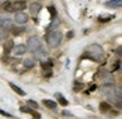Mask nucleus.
Wrapping results in <instances>:
<instances>
[{
  "label": "nucleus",
  "mask_w": 122,
  "mask_h": 119,
  "mask_svg": "<svg viewBox=\"0 0 122 119\" xmlns=\"http://www.w3.org/2000/svg\"><path fill=\"white\" fill-rule=\"evenodd\" d=\"M44 105L49 108V109H56L58 108V104L55 101H52V99H44Z\"/></svg>",
  "instance_id": "nucleus-13"
},
{
  "label": "nucleus",
  "mask_w": 122,
  "mask_h": 119,
  "mask_svg": "<svg viewBox=\"0 0 122 119\" xmlns=\"http://www.w3.org/2000/svg\"><path fill=\"white\" fill-rule=\"evenodd\" d=\"M117 55H118V56H122V48L121 49H117Z\"/></svg>",
  "instance_id": "nucleus-29"
},
{
  "label": "nucleus",
  "mask_w": 122,
  "mask_h": 119,
  "mask_svg": "<svg viewBox=\"0 0 122 119\" xmlns=\"http://www.w3.org/2000/svg\"><path fill=\"white\" fill-rule=\"evenodd\" d=\"M41 9H42V4H41V3H38V1L31 3V6H30V11H31V14H32L34 17H37V15H38V13L41 11Z\"/></svg>",
  "instance_id": "nucleus-8"
},
{
  "label": "nucleus",
  "mask_w": 122,
  "mask_h": 119,
  "mask_svg": "<svg viewBox=\"0 0 122 119\" xmlns=\"http://www.w3.org/2000/svg\"><path fill=\"white\" fill-rule=\"evenodd\" d=\"M48 58V52L44 50L42 48L38 49L37 52H34V59L35 60H41V62H45V59Z\"/></svg>",
  "instance_id": "nucleus-6"
},
{
  "label": "nucleus",
  "mask_w": 122,
  "mask_h": 119,
  "mask_svg": "<svg viewBox=\"0 0 122 119\" xmlns=\"http://www.w3.org/2000/svg\"><path fill=\"white\" fill-rule=\"evenodd\" d=\"M27 7V3L24 0H17V1H4L3 9L9 13H20Z\"/></svg>",
  "instance_id": "nucleus-2"
},
{
  "label": "nucleus",
  "mask_w": 122,
  "mask_h": 119,
  "mask_svg": "<svg viewBox=\"0 0 122 119\" xmlns=\"http://www.w3.org/2000/svg\"><path fill=\"white\" fill-rule=\"evenodd\" d=\"M28 14L24 11H20V13H15V17H14V21L17 24H20V25H23V24H25L27 21H28Z\"/></svg>",
  "instance_id": "nucleus-5"
},
{
  "label": "nucleus",
  "mask_w": 122,
  "mask_h": 119,
  "mask_svg": "<svg viewBox=\"0 0 122 119\" xmlns=\"http://www.w3.org/2000/svg\"><path fill=\"white\" fill-rule=\"evenodd\" d=\"M58 25H59V20H58V18H53L52 24H51L48 28H46V31H48V32H49V31H53V28H56Z\"/></svg>",
  "instance_id": "nucleus-17"
},
{
  "label": "nucleus",
  "mask_w": 122,
  "mask_h": 119,
  "mask_svg": "<svg viewBox=\"0 0 122 119\" xmlns=\"http://www.w3.org/2000/svg\"><path fill=\"white\" fill-rule=\"evenodd\" d=\"M100 109L104 111V112H107V111L111 109V105L108 104V102H101V104H100Z\"/></svg>",
  "instance_id": "nucleus-19"
},
{
  "label": "nucleus",
  "mask_w": 122,
  "mask_h": 119,
  "mask_svg": "<svg viewBox=\"0 0 122 119\" xmlns=\"http://www.w3.org/2000/svg\"><path fill=\"white\" fill-rule=\"evenodd\" d=\"M105 7H108V9L122 7V0H108V1H105Z\"/></svg>",
  "instance_id": "nucleus-9"
},
{
  "label": "nucleus",
  "mask_w": 122,
  "mask_h": 119,
  "mask_svg": "<svg viewBox=\"0 0 122 119\" xmlns=\"http://www.w3.org/2000/svg\"><path fill=\"white\" fill-rule=\"evenodd\" d=\"M7 36H9V30H4V28L0 27V41L1 39H6Z\"/></svg>",
  "instance_id": "nucleus-18"
},
{
  "label": "nucleus",
  "mask_w": 122,
  "mask_h": 119,
  "mask_svg": "<svg viewBox=\"0 0 122 119\" xmlns=\"http://www.w3.org/2000/svg\"><path fill=\"white\" fill-rule=\"evenodd\" d=\"M23 64H24L25 69H32V67L35 66V59H34V58H27V59L23 62Z\"/></svg>",
  "instance_id": "nucleus-11"
},
{
  "label": "nucleus",
  "mask_w": 122,
  "mask_h": 119,
  "mask_svg": "<svg viewBox=\"0 0 122 119\" xmlns=\"http://www.w3.org/2000/svg\"><path fill=\"white\" fill-rule=\"evenodd\" d=\"M112 18H114V15H112V14L100 15V17H98V21H100V23H107V21H110V20H112Z\"/></svg>",
  "instance_id": "nucleus-16"
},
{
  "label": "nucleus",
  "mask_w": 122,
  "mask_h": 119,
  "mask_svg": "<svg viewBox=\"0 0 122 119\" xmlns=\"http://www.w3.org/2000/svg\"><path fill=\"white\" fill-rule=\"evenodd\" d=\"M112 94H114V97L117 99H122V87H115L114 91H112Z\"/></svg>",
  "instance_id": "nucleus-15"
},
{
  "label": "nucleus",
  "mask_w": 122,
  "mask_h": 119,
  "mask_svg": "<svg viewBox=\"0 0 122 119\" xmlns=\"http://www.w3.org/2000/svg\"><path fill=\"white\" fill-rule=\"evenodd\" d=\"M56 97L59 98V102H61L63 107H66V105H67V101H66V99L63 98V95H62V94H59V93H58V94H56Z\"/></svg>",
  "instance_id": "nucleus-20"
},
{
  "label": "nucleus",
  "mask_w": 122,
  "mask_h": 119,
  "mask_svg": "<svg viewBox=\"0 0 122 119\" xmlns=\"http://www.w3.org/2000/svg\"><path fill=\"white\" fill-rule=\"evenodd\" d=\"M27 104H28L30 107H32V108H35V109H38V104L35 102V101H32V99H28V101H27Z\"/></svg>",
  "instance_id": "nucleus-22"
},
{
  "label": "nucleus",
  "mask_w": 122,
  "mask_h": 119,
  "mask_svg": "<svg viewBox=\"0 0 122 119\" xmlns=\"http://www.w3.org/2000/svg\"><path fill=\"white\" fill-rule=\"evenodd\" d=\"M119 70L122 71V62H121V66H119Z\"/></svg>",
  "instance_id": "nucleus-31"
},
{
  "label": "nucleus",
  "mask_w": 122,
  "mask_h": 119,
  "mask_svg": "<svg viewBox=\"0 0 122 119\" xmlns=\"http://www.w3.org/2000/svg\"><path fill=\"white\" fill-rule=\"evenodd\" d=\"M13 48H14V44H13V41H7V42H4L3 50H4V53H6V55H9V53H11Z\"/></svg>",
  "instance_id": "nucleus-12"
},
{
  "label": "nucleus",
  "mask_w": 122,
  "mask_h": 119,
  "mask_svg": "<svg viewBox=\"0 0 122 119\" xmlns=\"http://www.w3.org/2000/svg\"><path fill=\"white\" fill-rule=\"evenodd\" d=\"M0 114H1V115H4V116H7V118H13V115H10V114H7V112H4L3 109H0Z\"/></svg>",
  "instance_id": "nucleus-27"
},
{
  "label": "nucleus",
  "mask_w": 122,
  "mask_h": 119,
  "mask_svg": "<svg viewBox=\"0 0 122 119\" xmlns=\"http://www.w3.org/2000/svg\"><path fill=\"white\" fill-rule=\"evenodd\" d=\"M0 27L4 30H13V21L9 18H1L0 20Z\"/></svg>",
  "instance_id": "nucleus-10"
},
{
  "label": "nucleus",
  "mask_w": 122,
  "mask_h": 119,
  "mask_svg": "<svg viewBox=\"0 0 122 119\" xmlns=\"http://www.w3.org/2000/svg\"><path fill=\"white\" fill-rule=\"evenodd\" d=\"M117 108H119V109H122V99H119V101H117Z\"/></svg>",
  "instance_id": "nucleus-28"
},
{
  "label": "nucleus",
  "mask_w": 122,
  "mask_h": 119,
  "mask_svg": "<svg viewBox=\"0 0 122 119\" xmlns=\"http://www.w3.org/2000/svg\"><path fill=\"white\" fill-rule=\"evenodd\" d=\"M49 11H51V14H52V17H53V18H56V13H55V7H52V6H51V7H49Z\"/></svg>",
  "instance_id": "nucleus-25"
},
{
  "label": "nucleus",
  "mask_w": 122,
  "mask_h": 119,
  "mask_svg": "<svg viewBox=\"0 0 122 119\" xmlns=\"http://www.w3.org/2000/svg\"><path fill=\"white\" fill-rule=\"evenodd\" d=\"M62 38H63L62 32L56 31V30L49 31L48 34H46V44L51 48H56V46H59V44L62 42Z\"/></svg>",
  "instance_id": "nucleus-3"
},
{
  "label": "nucleus",
  "mask_w": 122,
  "mask_h": 119,
  "mask_svg": "<svg viewBox=\"0 0 122 119\" xmlns=\"http://www.w3.org/2000/svg\"><path fill=\"white\" fill-rule=\"evenodd\" d=\"M41 66H42V69H44V70H51V66H52V64L48 63V62H46V63H45V62H42V64H41Z\"/></svg>",
  "instance_id": "nucleus-23"
},
{
  "label": "nucleus",
  "mask_w": 122,
  "mask_h": 119,
  "mask_svg": "<svg viewBox=\"0 0 122 119\" xmlns=\"http://www.w3.org/2000/svg\"><path fill=\"white\" fill-rule=\"evenodd\" d=\"M20 111H21V112H25V114H31V115L34 114V111H31L28 107H21L20 108Z\"/></svg>",
  "instance_id": "nucleus-21"
},
{
  "label": "nucleus",
  "mask_w": 122,
  "mask_h": 119,
  "mask_svg": "<svg viewBox=\"0 0 122 119\" xmlns=\"http://www.w3.org/2000/svg\"><path fill=\"white\" fill-rule=\"evenodd\" d=\"M84 58H90L91 60L101 62V60L104 59V49L101 48V45H98V44H93V45L88 46L87 55H84Z\"/></svg>",
  "instance_id": "nucleus-1"
},
{
  "label": "nucleus",
  "mask_w": 122,
  "mask_h": 119,
  "mask_svg": "<svg viewBox=\"0 0 122 119\" xmlns=\"http://www.w3.org/2000/svg\"><path fill=\"white\" fill-rule=\"evenodd\" d=\"M21 31L24 32V28H14V31H13V32H14L15 35H18V34H21Z\"/></svg>",
  "instance_id": "nucleus-24"
},
{
  "label": "nucleus",
  "mask_w": 122,
  "mask_h": 119,
  "mask_svg": "<svg viewBox=\"0 0 122 119\" xmlns=\"http://www.w3.org/2000/svg\"><path fill=\"white\" fill-rule=\"evenodd\" d=\"M27 50H30V52H37L38 49H41L42 48V39L39 38V36L34 35L31 36V38H28V41H27Z\"/></svg>",
  "instance_id": "nucleus-4"
},
{
  "label": "nucleus",
  "mask_w": 122,
  "mask_h": 119,
  "mask_svg": "<svg viewBox=\"0 0 122 119\" xmlns=\"http://www.w3.org/2000/svg\"><path fill=\"white\" fill-rule=\"evenodd\" d=\"M44 76L45 77H51L52 76V70H44Z\"/></svg>",
  "instance_id": "nucleus-26"
},
{
  "label": "nucleus",
  "mask_w": 122,
  "mask_h": 119,
  "mask_svg": "<svg viewBox=\"0 0 122 119\" xmlns=\"http://www.w3.org/2000/svg\"><path fill=\"white\" fill-rule=\"evenodd\" d=\"M63 115H67V116H72V114H70V112H67V111H63Z\"/></svg>",
  "instance_id": "nucleus-30"
},
{
  "label": "nucleus",
  "mask_w": 122,
  "mask_h": 119,
  "mask_svg": "<svg viewBox=\"0 0 122 119\" xmlns=\"http://www.w3.org/2000/svg\"><path fill=\"white\" fill-rule=\"evenodd\" d=\"M25 50H27V46L23 45V44H20V45H15V46L13 48L11 53L14 56H21L23 53H25Z\"/></svg>",
  "instance_id": "nucleus-7"
},
{
  "label": "nucleus",
  "mask_w": 122,
  "mask_h": 119,
  "mask_svg": "<svg viewBox=\"0 0 122 119\" xmlns=\"http://www.w3.org/2000/svg\"><path fill=\"white\" fill-rule=\"evenodd\" d=\"M9 85H10V87H11V90H14V91H15L18 95H25V91H24V90H21L18 85H15L14 83H9Z\"/></svg>",
  "instance_id": "nucleus-14"
}]
</instances>
